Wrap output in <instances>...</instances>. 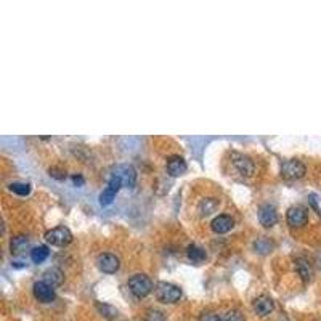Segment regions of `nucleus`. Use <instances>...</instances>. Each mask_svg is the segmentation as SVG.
<instances>
[{"label": "nucleus", "instance_id": "obj_1", "mask_svg": "<svg viewBox=\"0 0 321 321\" xmlns=\"http://www.w3.org/2000/svg\"><path fill=\"white\" fill-rule=\"evenodd\" d=\"M156 299L162 304H175L182 299V289L179 286H175L167 281H159L154 289Z\"/></svg>", "mask_w": 321, "mask_h": 321}, {"label": "nucleus", "instance_id": "obj_2", "mask_svg": "<svg viewBox=\"0 0 321 321\" xmlns=\"http://www.w3.org/2000/svg\"><path fill=\"white\" fill-rule=\"evenodd\" d=\"M129 287L130 292L134 294L135 297H146L148 294H151L153 291V281L148 278L146 275L143 273H137L134 276L129 278Z\"/></svg>", "mask_w": 321, "mask_h": 321}, {"label": "nucleus", "instance_id": "obj_3", "mask_svg": "<svg viewBox=\"0 0 321 321\" xmlns=\"http://www.w3.org/2000/svg\"><path fill=\"white\" fill-rule=\"evenodd\" d=\"M45 241L52 246L63 248V246H68L72 241V233L71 230L66 227H55L45 233Z\"/></svg>", "mask_w": 321, "mask_h": 321}, {"label": "nucleus", "instance_id": "obj_4", "mask_svg": "<svg viewBox=\"0 0 321 321\" xmlns=\"http://www.w3.org/2000/svg\"><path fill=\"white\" fill-rule=\"evenodd\" d=\"M307 169L299 159H287L281 164V177L286 180H297L302 179Z\"/></svg>", "mask_w": 321, "mask_h": 321}, {"label": "nucleus", "instance_id": "obj_5", "mask_svg": "<svg viewBox=\"0 0 321 321\" xmlns=\"http://www.w3.org/2000/svg\"><path fill=\"white\" fill-rule=\"evenodd\" d=\"M113 177H117V179L122 182L124 186L127 188H134L135 183H137V170L134 165L130 164H119L116 165V167L113 169L111 172Z\"/></svg>", "mask_w": 321, "mask_h": 321}, {"label": "nucleus", "instance_id": "obj_6", "mask_svg": "<svg viewBox=\"0 0 321 321\" xmlns=\"http://www.w3.org/2000/svg\"><path fill=\"white\" fill-rule=\"evenodd\" d=\"M32 292L34 297L40 304H52L55 299H57V292H55V287L47 284L45 281H37L32 286Z\"/></svg>", "mask_w": 321, "mask_h": 321}, {"label": "nucleus", "instance_id": "obj_7", "mask_svg": "<svg viewBox=\"0 0 321 321\" xmlns=\"http://www.w3.org/2000/svg\"><path fill=\"white\" fill-rule=\"evenodd\" d=\"M286 222L289 227L299 228V227H304L308 222V212L304 206H292L289 207L286 214Z\"/></svg>", "mask_w": 321, "mask_h": 321}, {"label": "nucleus", "instance_id": "obj_8", "mask_svg": "<svg viewBox=\"0 0 321 321\" xmlns=\"http://www.w3.org/2000/svg\"><path fill=\"white\" fill-rule=\"evenodd\" d=\"M122 182H120L117 177H109V182H108V186H106V190L100 194V204H102L103 207L109 206V204H113V201L116 199V194L119 193V190L122 188Z\"/></svg>", "mask_w": 321, "mask_h": 321}, {"label": "nucleus", "instance_id": "obj_9", "mask_svg": "<svg viewBox=\"0 0 321 321\" xmlns=\"http://www.w3.org/2000/svg\"><path fill=\"white\" fill-rule=\"evenodd\" d=\"M231 162H233L235 169L242 177H251L254 174V170H256V165H254V162L248 156H244V154L233 153V154H231Z\"/></svg>", "mask_w": 321, "mask_h": 321}, {"label": "nucleus", "instance_id": "obj_10", "mask_svg": "<svg viewBox=\"0 0 321 321\" xmlns=\"http://www.w3.org/2000/svg\"><path fill=\"white\" fill-rule=\"evenodd\" d=\"M259 222L265 228H271L278 222V214L273 204H262L259 207Z\"/></svg>", "mask_w": 321, "mask_h": 321}, {"label": "nucleus", "instance_id": "obj_11", "mask_svg": "<svg viewBox=\"0 0 321 321\" xmlns=\"http://www.w3.org/2000/svg\"><path fill=\"white\" fill-rule=\"evenodd\" d=\"M96 265H98L100 271L113 275V273H116L119 270L120 262H119V259L114 256V254H102V256H100L98 260H96Z\"/></svg>", "mask_w": 321, "mask_h": 321}, {"label": "nucleus", "instance_id": "obj_12", "mask_svg": "<svg viewBox=\"0 0 321 321\" xmlns=\"http://www.w3.org/2000/svg\"><path fill=\"white\" fill-rule=\"evenodd\" d=\"M233 227H235V220L231 218L230 215H225V214L215 217L212 220V224H210V228H212L215 233H218V235L228 233V231L233 230Z\"/></svg>", "mask_w": 321, "mask_h": 321}, {"label": "nucleus", "instance_id": "obj_13", "mask_svg": "<svg viewBox=\"0 0 321 321\" xmlns=\"http://www.w3.org/2000/svg\"><path fill=\"white\" fill-rule=\"evenodd\" d=\"M252 307H254V312H256L259 316H267L273 312L275 302H273V299L268 297V295H259L256 301H254Z\"/></svg>", "mask_w": 321, "mask_h": 321}, {"label": "nucleus", "instance_id": "obj_14", "mask_svg": "<svg viewBox=\"0 0 321 321\" xmlns=\"http://www.w3.org/2000/svg\"><path fill=\"white\" fill-rule=\"evenodd\" d=\"M188 165L182 156H170L167 159V172L170 177H180L186 172Z\"/></svg>", "mask_w": 321, "mask_h": 321}, {"label": "nucleus", "instance_id": "obj_15", "mask_svg": "<svg viewBox=\"0 0 321 321\" xmlns=\"http://www.w3.org/2000/svg\"><path fill=\"white\" fill-rule=\"evenodd\" d=\"M43 278L42 281H45L47 284H50L52 287H58L63 284V280H64V275L60 268H48L45 273L42 275Z\"/></svg>", "mask_w": 321, "mask_h": 321}, {"label": "nucleus", "instance_id": "obj_16", "mask_svg": "<svg viewBox=\"0 0 321 321\" xmlns=\"http://www.w3.org/2000/svg\"><path fill=\"white\" fill-rule=\"evenodd\" d=\"M186 256L188 259H190L193 263H203L206 259H207V254L203 248H199V246H190L186 251Z\"/></svg>", "mask_w": 321, "mask_h": 321}, {"label": "nucleus", "instance_id": "obj_17", "mask_svg": "<svg viewBox=\"0 0 321 321\" xmlns=\"http://www.w3.org/2000/svg\"><path fill=\"white\" fill-rule=\"evenodd\" d=\"M10 248H12L13 254H23L24 251L29 249V239L28 236H15L10 242Z\"/></svg>", "mask_w": 321, "mask_h": 321}, {"label": "nucleus", "instance_id": "obj_18", "mask_svg": "<svg viewBox=\"0 0 321 321\" xmlns=\"http://www.w3.org/2000/svg\"><path fill=\"white\" fill-rule=\"evenodd\" d=\"M217 207H218V201L215 197H206L199 203V212H201V215H210L212 212H215Z\"/></svg>", "mask_w": 321, "mask_h": 321}, {"label": "nucleus", "instance_id": "obj_19", "mask_svg": "<svg viewBox=\"0 0 321 321\" xmlns=\"http://www.w3.org/2000/svg\"><path fill=\"white\" fill-rule=\"evenodd\" d=\"M48 256H50V251L47 246H37L31 251V259L34 263H42L43 260H47Z\"/></svg>", "mask_w": 321, "mask_h": 321}, {"label": "nucleus", "instance_id": "obj_20", "mask_svg": "<svg viewBox=\"0 0 321 321\" xmlns=\"http://www.w3.org/2000/svg\"><path fill=\"white\" fill-rule=\"evenodd\" d=\"M10 190L18 196H28L31 193V185L26 182H13L10 183Z\"/></svg>", "mask_w": 321, "mask_h": 321}, {"label": "nucleus", "instance_id": "obj_21", "mask_svg": "<svg viewBox=\"0 0 321 321\" xmlns=\"http://www.w3.org/2000/svg\"><path fill=\"white\" fill-rule=\"evenodd\" d=\"M297 268H299V273H301V276L304 278V281H308L310 276H312V270H310L308 262L304 260V259H297Z\"/></svg>", "mask_w": 321, "mask_h": 321}, {"label": "nucleus", "instance_id": "obj_22", "mask_svg": "<svg viewBox=\"0 0 321 321\" xmlns=\"http://www.w3.org/2000/svg\"><path fill=\"white\" fill-rule=\"evenodd\" d=\"M254 246H256V251H259L260 254H267L268 251H271V242L265 236H262L259 241H256V244Z\"/></svg>", "mask_w": 321, "mask_h": 321}, {"label": "nucleus", "instance_id": "obj_23", "mask_svg": "<svg viewBox=\"0 0 321 321\" xmlns=\"http://www.w3.org/2000/svg\"><path fill=\"white\" fill-rule=\"evenodd\" d=\"M224 321H246V318L239 310H228L224 315Z\"/></svg>", "mask_w": 321, "mask_h": 321}, {"label": "nucleus", "instance_id": "obj_24", "mask_svg": "<svg viewBox=\"0 0 321 321\" xmlns=\"http://www.w3.org/2000/svg\"><path fill=\"white\" fill-rule=\"evenodd\" d=\"M96 308L102 312L106 318H116L117 316V310L111 305H102V304H96Z\"/></svg>", "mask_w": 321, "mask_h": 321}, {"label": "nucleus", "instance_id": "obj_25", "mask_svg": "<svg viewBox=\"0 0 321 321\" xmlns=\"http://www.w3.org/2000/svg\"><path fill=\"white\" fill-rule=\"evenodd\" d=\"M199 321H224V316H220L215 312H203L199 315Z\"/></svg>", "mask_w": 321, "mask_h": 321}, {"label": "nucleus", "instance_id": "obj_26", "mask_svg": "<svg viewBox=\"0 0 321 321\" xmlns=\"http://www.w3.org/2000/svg\"><path fill=\"white\" fill-rule=\"evenodd\" d=\"M145 321H165V318L161 312H158V310H148V315H146Z\"/></svg>", "mask_w": 321, "mask_h": 321}, {"label": "nucleus", "instance_id": "obj_27", "mask_svg": "<svg viewBox=\"0 0 321 321\" xmlns=\"http://www.w3.org/2000/svg\"><path fill=\"white\" fill-rule=\"evenodd\" d=\"M72 182H74V185H77V186H82L85 180L82 179L81 175H74V177H72Z\"/></svg>", "mask_w": 321, "mask_h": 321}]
</instances>
